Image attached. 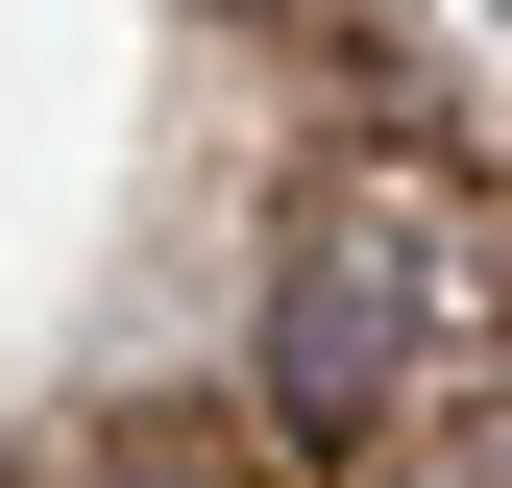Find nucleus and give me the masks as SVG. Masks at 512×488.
<instances>
[{"instance_id":"1","label":"nucleus","mask_w":512,"mask_h":488,"mask_svg":"<svg viewBox=\"0 0 512 488\" xmlns=\"http://www.w3.org/2000/svg\"><path fill=\"white\" fill-rule=\"evenodd\" d=\"M512 342V244L464 171H317L293 244H269V415L293 440H415L464 415Z\"/></svg>"},{"instance_id":"2","label":"nucleus","mask_w":512,"mask_h":488,"mask_svg":"<svg viewBox=\"0 0 512 488\" xmlns=\"http://www.w3.org/2000/svg\"><path fill=\"white\" fill-rule=\"evenodd\" d=\"M74 488H244V464H171V440H98Z\"/></svg>"}]
</instances>
